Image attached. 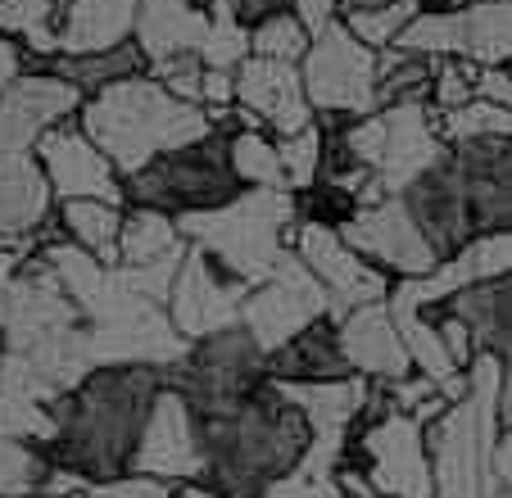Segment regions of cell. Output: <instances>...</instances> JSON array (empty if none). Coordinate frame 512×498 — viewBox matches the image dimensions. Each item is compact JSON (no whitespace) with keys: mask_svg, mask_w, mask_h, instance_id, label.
<instances>
[{"mask_svg":"<svg viewBox=\"0 0 512 498\" xmlns=\"http://www.w3.org/2000/svg\"><path fill=\"white\" fill-rule=\"evenodd\" d=\"M200 435V485L223 498H263L309 453V422L263 376L232 399H186Z\"/></svg>","mask_w":512,"mask_h":498,"instance_id":"1","label":"cell"},{"mask_svg":"<svg viewBox=\"0 0 512 498\" xmlns=\"http://www.w3.org/2000/svg\"><path fill=\"white\" fill-rule=\"evenodd\" d=\"M159 390L164 367L155 363H96L78 385L46 403L55 431L41 449L50 467L73 471L82 485L127 476Z\"/></svg>","mask_w":512,"mask_h":498,"instance_id":"2","label":"cell"},{"mask_svg":"<svg viewBox=\"0 0 512 498\" xmlns=\"http://www.w3.org/2000/svg\"><path fill=\"white\" fill-rule=\"evenodd\" d=\"M78 127L105 150V159L118 173L132 177L155 154L204 136L213 127V114L204 105L177 100L150 73H141L82 100Z\"/></svg>","mask_w":512,"mask_h":498,"instance_id":"3","label":"cell"},{"mask_svg":"<svg viewBox=\"0 0 512 498\" xmlns=\"http://www.w3.org/2000/svg\"><path fill=\"white\" fill-rule=\"evenodd\" d=\"M494 444H499V358L476 354L467 394L426 422L435 498H494Z\"/></svg>","mask_w":512,"mask_h":498,"instance_id":"4","label":"cell"},{"mask_svg":"<svg viewBox=\"0 0 512 498\" xmlns=\"http://www.w3.org/2000/svg\"><path fill=\"white\" fill-rule=\"evenodd\" d=\"M290 222H295V195L268 191V186H245L223 209L177 218V231L195 249H204L223 272H232L236 281L259 286V281L272 277V268L286 254Z\"/></svg>","mask_w":512,"mask_h":498,"instance_id":"5","label":"cell"},{"mask_svg":"<svg viewBox=\"0 0 512 498\" xmlns=\"http://www.w3.org/2000/svg\"><path fill=\"white\" fill-rule=\"evenodd\" d=\"M227 141H232V109H227L223 123H213L204 136L155 154L132 177H123V204L159 209L168 218L223 209L227 200H236L245 191L241 177L232 173Z\"/></svg>","mask_w":512,"mask_h":498,"instance_id":"6","label":"cell"},{"mask_svg":"<svg viewBox=\"0 0 512 498\" xmlns=\"http://www.w3.org/2000/svg\"><path fill=\"white\" fill-rule=\"evenodd\" d=\"M340 467L358 471L377 498H435L426 426L413 412H381L372 422L358 417Z\"/></svg>","mask_w":512,"mask_h":498,"instance_id":"7","label":"cell"},{"mask_svg":"<svg viewBox=\"0 0 512 498\" xmlns=\"http://www.w3.org/2000/svg\"><path fill=\"white\" fill-rule=\"evenodd\" d=\"M300 82L313 114L363 118L377 109V50L363 46L340 19H327L300 55Z\"/></svg>","mask_w":512,"mask_h":498,"instance_id":"8","label":"cell"},{"mask_svg":"<svg viewBox=\"0 0 512 498\" xmlns=\"http://www.w3.org/2000/svg\"><path fill=\"white\" fill-rule=\"evenodd\" d=\"M263 376H268V354L241 317L209 336L186 340L182 358L164 367V385H173L182 399H232L254 390Z\"/></svg>","mask_w":512,"mask_h":498,"instance_id":"9","label":"cell"},{"mask_svg":"<svg viewBox=\"0 0 512 498\" xmlns=\"http://www.w3.org/2000/svg\"><path fill=\"white\" fill-rule=\"evenodd\" d=\"M399 50L417 55H458L472 64H508L512 59V0H472L463 10H417L399 32Z\"/></svg>","mask_w":512,"mask_h":498,"instance_id":"10","label":"cell"},{"mask_svg":"<svg viewBox=\"0 0 512 498\" xmlns=\"http://www.w3.org/2000/svg\"><path fill=\"white\" fill-rule=\"evenodd\" d=\"M286 245H290V254L322 281V290H327V299H331V317H345L349 308H363V304H381V299L390 295V286H395L377 263H368L358 249H349L336 227L290 222Z\"/></svg>","mask_w":512,"mask_h":498,"instance_id":"11","label":"cell"},{"mask_svg":"<svg viewBox=\"0 0 512 498\" xmlns=\"http://www.w3.org/2000/svg\"><path fill=\"white\" fill-rule=\"evenodd\" d=\"M313 317H331V299H327V290H322V281L313 277L286 245V254H281V263L272 268V277L245 290L241 322L250 326V336L263 345V354H272V349L286 345L295 331H304Z\"/></svg>","mask_w":512,"mask_h":498,"instance_id":"12","label":"cell"},{"mask_svg":"<svg viewBox=\"0 0 512 498\" xmlns=\"http://www.w3.org/2000/svg\"><path fill=\"white\" fill-rule=\"evenodd\" d=\"M336 231L349 249H358L368 263H377L390 281H413V277H426V272L440 268L435 249L426 245L417 222L408 218L399 191L381 195V200H372V204H358L354 218L340 222Z\"/></svg>","mask_w":512,"mask_h":498,"instance_id":"13","label":"cell"},{"mask_svg":"<svg viewBox=\"0 0 512 498\" xmlns=\"http://www.w3.org/2000/svg\"><path fill=\"white\" fill-rule=\"evenodd\" d=\"M245 290H250L245 281L223 272L204 249H195L191 240H186V254H182V263H177L173 286H168V299H164V313L177 336L195 340V336H209L218 326L236 322Z\"/></svg>","mask_w":512,"mask_h":498,"instance_id":"14","label":"cell"},{"mask_svg":"<svg viewBox=\"0 0 512 498\" xmlns=\"http://www.w3.org/2000/svg\"><path fill=\"white\" fill-rule=\"evenodd\" d=\"M32 159L50 182V195L59 200H114L123 204V173L105 159L96 141L78 127V118H64L32 145Z\"/></svg>","mask_w":512,"mask_h":498,"instance_id":"15","label":"cell"},{"mask_svg":"<svg viewBox=\"0 0 512 498\" xmlns=\"http://www.w3.org/2000/svg\"><path fill=\"white\" fill-rule=\"evenodd\" d=\"M399 200H404L408 218L417 222L422 240L435 249L440 263L463 254V249L481 236L472 222V209H467L463 182H458V173L449 168L445 154H440L431 168H422L417 177H408V182L399 186Z\"/></svg>","mask_w":512,"mask_h":498,"instance_id":"16","label":"cell"},{"mask_svg":"<svg viewBox=\"0 0 512 498\" xmlns=\"http://www.w3.org/2000/svg\"><path fill=\"white\" fill-rule=\"evenodd\" d=\"M476 231H512V136H472L445 145Z\"/></svg>","mask_w":512,"mask_h":498,"instance_id":"17","label":"cell"},{"mask_svg":"<svg viewBox=\"0 0 512 498\" xmlns=\"http://www.w3.org/2000/svg\"><path fill=\"white\" fill-rule=\"evenodd\" d=\"M82 91L64 77L23 68L10 87L0 91V154H32L41 132H50L64 118H78Z\"/></svg>","mask_w":512,"mask_h":498,"instance_id":"18","label":"cell"},{"mask_svg":"<svg viewBox=\"0 0 512 498\" xmlns=\"http://www.w3.org/2000/svg\"><path fill=\"white\" fill-rule=\"evenodd\" d=\"M132 471L159 476L168 485H200V435H195L191 403L173 385H164L150 403L145 431L136 440Z\"/></svg>","mask_w":512,"mask_h":498,"instance_id":"19","label":"cell"},{"mask_svg":"<svg viewBox=\"0 0 512 498\" xmlns=\"http://www.w3.org/2000/svg\"><path fill=\"white\" fill-rule=\"evenodd\" d=\"M236 109H245L250 123L272 136H290L300 127L318 123L309 96H304L300 64L263 59V55H245L236 64Z\"/></svg>","mask_w":512,"mask_h":498,"instance_id":"20","label":"cell"},{"mask_svg":"<svg viewBox=\"0 0 512 498\" xmlns=\"http://www.w3.org/2000/svg\"><path fill=\"white\" fill-rule=\"evenodd\" d=\"M336 340H340V354H345L349 372L363 376V381H395V376L413 372L386 299L381 304L349 308L345 317H336Z\"/></svg>","mask_w":512,"mask_h":498,"instance_id":"21","label":"cell"},{"mask_svg":"<svg viewBox=\"0 0 512 498\" xmlns=\"http://www.w3.org/2000/svg\"><path fill=\"white\" fill-rule=\"evenodd\" d=\"M55 195L32 154H0V236L14 245H28L50 222Z\"/></svg>","mask_w":512,"mask_h":498,"instance_id":"22","label":"cell"},{"mask_svg":"<svg viewBox=\"0 0 512 498\" xmlns=\"http://www.w3.org/2000/svg\"><path fill=\"white\" fill-rule=\"evenodd\" d=\"M141 0H64L55 19V50L87 55V50L118 46L136 32Z\"/></svg>","mask_w":512,"mask_h":498,"instance_id":"23","label":"cell"},{"mask_svg":"<svg viewBox=\"0 0 512 498\" xmlns=\"http://www.w3.org/2000/svg\"><path fill=\"white\" fill-rule=\"evenodd\" d=\"M23 68H41V73L64 77L68 87H78L82 100H87V96H96V91L114 87V82L150 73V59H145L141 41L127 37V41H118V46L87 50V55H64V50H55V55H28Z\"/></svg>","mask_w":512,"mask_h":498,"instance_id":"24","label":"cell"},{"mask_svg":"<svg viewBox=\"0 0 512 498\" xmlns=\"http://www.w3.org/2000/svg\"><path fill=\"white\" fill-rule=\"evenodd\" d=\"M340 376H354L340 354L336 340V317H313L304 331L277 345L268 354V381L295 385V381H340Z\"/></svg>","mask_w":512,"mask_h":498,"instance_id":"25","label":"cell"},{"mask_svg":"<svg viewBox=\"0 0 512 498\" xmlns=\"http://www.w3.org/2000/svg\"><path fill=\"white\" fill-rule=\"evenodd\" d=\"M132 37L141 41L150 64L164 55H182V50L200 55L204 37H209V14H204V5H191V0H141Z\"/></svg>","mask_w":512,"mask_h":498,"instance_id":"26","label":"cell"},{"mask_svg":"<svg viewBox=\"0 0 512 498\" xmlns=\"http://www.w3.org/2000/svg\"><path fill=\"white\" fill-rule=\"evenodd\" d=\"M186 254V236L177 231V218L141 204H123L118 227V268H173Z\"/></svg>","mask_w":512,"mask_h":498,"instance_id":"27","label":"cell"},{"mask_svg":"<svg viewBox=\"0 0 512 498\" xmlns=\"http://www.w3.org/2000/svg\"><path fill=\"white\" fill-rule=\"evenodd\" d=\"M59 236L78 249L96 254L100 263H118V227H123V204L114 200H59L55 204Z\"/></svg>","mask_w":512,"mask_h":498,"instance_id":"28","label":"cell"},{"mask_svg":"<svg viewBox=\"0 0 512 498\" xmlns=\"http://www.w3.org/2000/svg\"><path fill=\"white\" fill-rule=\"evenodd\" d=\"M417 10H422V0H336L331 19L345 23L368 50H386L413 23Z\"/></svg>","mask_w":512,"mask_h":498,"instance_id":"29","label":"cell"},{"mask_svg":"<svg viewBox=\"0 0 512 498\" xmlns=\"http://www.w3.org/2000/svg\"><path fill=\"white\" fill-rule=\"evenodd\" d=\"M232 173L241 177V186H268V191H286L281 177V154H277V136L263 127H232Z\"/></svg>","mask_w":512,"mask_h":498,"instance_id":"30","label":"cell"},{"mask_svg":"<svg viewBox=\"0 0 512 498\" xmlns=\"http://www.w3.org/2000/svg\"><path fill=\"white\" fill-rule=\"evenodd\" d=\"M59 0H0V37H14L28 55H55Z\"/></svg>","mask_w":512,"mask_h":498,"instance_id":"31","label":"cell"},{"mask_svg":"<svg viewBox=\"0 0 512 498\" xmlns=\"http://www.w3.org/2000/svg\"><path fill=\"white\" fill-rule=\"evenodd\" d=\"M50 476V458L32 440H5L0 435V498H32Z\"/></svg>","mask_w":512,"mask_h":498,"instance_id":"32","label":"cell"},{"mask_svg":"<svg viewBox=\"0 0 512 498\" xmlns=\"http://www.w3.org/2000/svg\"><path fill=\"white\" fill-rule=\"evenodd\" d=\"M435 132L440 141H472V136H512V109L508 105H490V100H467L458 109L435 114Z\"/></svg>","mask_w":512,"mask_h":498,"instance_id":"33","label":"cell"},{"mask_svg":"<svg viewBox=\"0 0 512 498\" xmlns=\"http://www.w3.org/2000/svg\"><path fill=\"white\" fill-rule=\"evenodd\" d=\"M309 37H313V28L295 10L272 14V19H263V23H254L250 28V55L300 64V55L309 50Z\"/></svg>","mask_w":512,"mask_h":498,"instance_id":"34","label":"cell"},{"mask_svg":"<svg viewBox=\"0 0 512 498\" xmlns=\"http://www.w3.org/2000/svg\"><path fill=\"white\" fill-rule=\"evenodd\" d=\"M277 154H281V177H286V191H304V186L318 182V163H322V127L309 123L300 132L277 136Z\"/></svg>","mask_w":512,"mask_h":498,"instance_id":"35","label":"cell"},{"mask_svg":"<svg viewBox=\"0 0 512 498\" xmlns=\"http://www.w3.org/2000/svg\"><path fill=\"white\" fill-rule=\"evenodd\" d=\"M472 82H476V64H472V59H458V55L431 59V91H426V105H431L435 114L467 105V100H476Z\"/></svg>","mask_w":512,"mask_h":498,"instance_id":"36","label":"cell"},{"mask_svg":"<svg viewBox=\"0 0 512 498\" xmlns=\"http://www.w3.org/2000/svg\"><path fill=\"white\" fill-rule=\"evenodd\" d=\"M50 431H55V426H50V408H46V403L0 390V435H5V440L46 444Z\"/></svg>","mask_w":512,"mask_h":498,"instance_id":"37","label":"cell"},{"mask_svg":"<svg viewBox=\"0 0 512 498\" xmlns=\"http://www.w3.org/2000/svg\"><path fill=\"white\" fill-rule=\"evenodd\" d=\"M150 77H155L164 91H173L177 100H191L200 105V77H204V59L195 50H182V55H164L150 64Z\"/></svg>","mask_w":512,"mask_h":498,"instance_id":"38","label":"cell"},{"mask_svg":"<svg viewBox=\"0 0 512 498\" xmlns=\"http://www.w3.org/2000/svg\"><path fill=\"white\" fill-rule=\"evenodd\" d=\"M87 498H177V485L159 476H141V471H127L118 480H100V485H82Z\"/></svg>","mask_w":512,"mask_h":498,"instance_id":"39","label":"cell"},{"mask_svg":"<svg viewBox=\"0 0 512 498\" xmlns=\"http://www.w3.org/2000/svg\"><path fill=\"white\" fill-rule=\"evenodd\" d=\"M426 313H431L435 331H440V345H445L449 363H454V367H472V358H476L472 326H467L458 313H449V308H426Z\"/></svg>","mask_w":512,"mask_h":498,"instance_id":"40","label":"cell"},{"mask_svg":"<svg viewBox=\"0 0 512 498\" xmlns=\"http://www.w3.org/2000/svg\"><path fill=\"white\" fill-rule=\"evenodd\" d=\"M200 105H204V109H232V105H236V68H213V64H204Z\"/></svg>","mask_w":512,"mask_h":498,"instance_id":"41","label":"cell"},{"mask_svg":"<svg viewBox=\"0 0 512 498\" xmlns=\"http://www.w3.org/2000/svg\"><path fill=\"white\" fill-rule=\"evenodd\" d=\"M227 5H232V14H236L241 28H254V23L272 19V14L295 10V0H227Z\"/></svg>","mask_w":512,"mask_h":498,"instance_id":"42","label":"cell"},{"mask_svg":"<svg viewBox=\"0 0 512 498\" xmlns=\"http://www.w3.org/2000/svg\"><path fill=\"white\" fill-rule=\"evenodd\" d=\"M490 471H494V498H512V431H499Z\"/></svg>","mask_w":512,"mask_h":498,"instance_id":"43","label":"cell"},{"mask_svg":"<svg viewBox=\"0 0 512 498\" xmlns=\"http://www.w3.org/2000/svg\"><path fill=\"white\" fill-rule=\"evenodd\" d=\"M23 64H28V50H23L14 37H0V91L23 73Z\"/></svg>","mask_w":512,"mask_h":498,"instance_id":"44","label":"cell"},{"mask_svg":"<svg viewBox=\"0 0 512 498\" xmlns=\"http://www.w3.org/2000/svg\"><path fill=\"white\" fill-rule=\"evenodd\" d=\"M14 268H19V259H5V263H0V326H5V308H10V281H14Z\"/></svg>","mask_w":512,"mask_h":498,"instance_id":"45","label":"cell"},{"mask_svg":"<svg viewBox=\"0 0 512 498\" xmlns=\"http://www.w3.org/2000/svg\"><path fill=\"white\" fill-rule=\"evenodd\" d=\"M177 498H223V494H213L204 485H177ZM263 498H272V494H263Z\"/></svg>","mask_w":512,"mask_h":498,"instance_id":"46","label":"cell"},{"mask_svg":"<svg viewBox=\"0 0 512 498\" xmlns=\"http://www.w3.org/2000/svg\"><path fill=\"white\" fill-rule=\"evenodd\" d=\"M503 68H508V73H512V59H508V64H503Z\"/></svg>","mask_w":512,"mask_h":498,"instance_id":"47","label":"cell"},{"mask_svg":"<svg viewBox=\"0 0 512 498\" xmlns=\"http://www.w3.org/2000/svg\"><path fill=\"white\" fill-rule=\"evenodd\" d=\"M191 5H204V0H191Z\"/></svg>","mask_w":512,"mask_h":498,"instance_id":"48","label":"cell"}]
</instances>
